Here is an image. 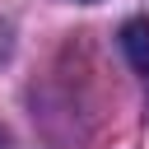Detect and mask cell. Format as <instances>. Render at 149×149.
Returning <instances> with one entry per match:
<instances>
[{"mask_svg":"<svg viewBox=\"0 0 149 149\" xmlns=\"http://www.w3.org/2000/svg\"><path fill=\"white\" fill-rule=\"evenodd\" d=\"M0 149H9V135H5V126H0Z\"/></svg>","mask_w":149,"mask_h":149,"instance_id":"obj_2","label":"cell"},{"mask_svg":"<svg viewBox=\"0 0 149 149\" xmlns=\"http://www.w3.org/2000/svg\"><path fill=\"white\" fill-rule=\"evenodd\" d=\"M121 51H126V61H130V70L144 79V88H149V19H130L126 28H121Z\"/></svg>","mask_w":149,"mask_h":149,"instance_id":"obj_1","label":"cell"}]
</instances>
